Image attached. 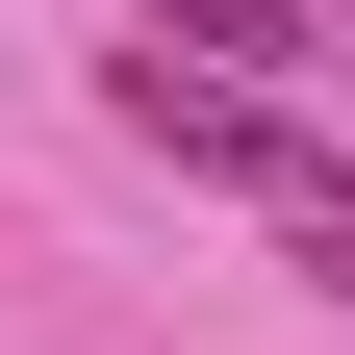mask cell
<instances>
[{
    "label": "cell",
    "instance_id": "3957f363",
    "mask_svg": "<svg viewBox=\"0 0 355 355\" xmlns=\"http://www.w3.org/2000/svg\"><path fill=\"white\" fill-rule=\"evenodd\" d=\"M330 26H355V0H330Z\"/></svg>",
    "mask_w": 355,
    "mask_h": 355
},
{
    "label": "cell",
    "instance_id": "6da1fadb",
    "mask_svg": "<svg viewBox=\"0 0 355 355\" xmlns=\"http://www.w3.org/2000/svg\"><path fill=\"white\" fill-rule=\"evenodd\" d=\"M102 102H127V153L229 178V203H279V229H304V203H355V153H330V127H304V102H279L254 51H178V26H153V51H127Z\"/></svg>",
    "mask_w": 355,
    "mask_h": 355
},
{
    "label": "cell",
    "instance_id": "7a4b0ae2",
    "mask_svg": "<svg viewBox=\"0 0 355 355\" xmlns=\"http://www.w3.org/2000/svg\"><path fill=\"white\" fill-rule=\"evenodd\" d=\"M178 51H254V76H304V0H153Z\"/></svg>",
    "mask_w": 355,
    "mask_h": 355
}]
</instances>
